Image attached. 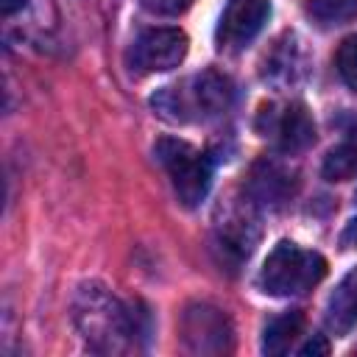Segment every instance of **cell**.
Here are the masks:
<instances>
[{"instance_id": "obj_7", "label": "cell", "mask_w": 357, "mask_h": 357, "mask_svg": "<svg viewBox=\"0 0 357 357\" xmlns=\"http://www.w3.org/2000/svg\"><path fill=\"white\" fill-rule=\"evenodd\" d=\"M262 137H273L282 153H301L315 142V123L304 103H287L282 109L268 106L259 114Z\"/></svg>"}, {"instance_id": "obj_5", "label": "cell", "mask_w": 357, "mask_h": 357, "mask_svg": "<svg viewBox=\"0 0 357 357\" xmlns=\"http://www.w3.org/2000/svg\"><path fill=\"white\" fill-rule=\"evenodd\" d=\"M178 335L184 349L192 354H226L234 346V326L229 315L206 301H192L184 307Z\"/></svg>"}, {"instance_id": "obj_13", "label": "cell", "mask_w": 357, "mask_h": 357, "mask_svg": "<svg viewBox=\"0 0 357 357\" xmlns=\"http://www.w3.org/2000/svg\"><path fill=\"white\" fill-rule=\"evenodd\" d=\"M326 181H349L357 176V137L340 142L337 148H332L324 159L321 167Z\"/></svg>"}, {"instance_id": "obj_2", "label": "cell", "mask_w": 357, "mask_h": 357, "mask_svg": "<svg viewBox=\"0 0 357 357\" xmlns=\"http://www.w3.org/2000/svg\"><path fill=\"white\" fill-rule=\"evenodd\" d=\"M231 100H234L231 81L218 70H204L178 84L162 86L151 98V106L159 117L170 123H206L229 112Z\"/></svg>"}, {"instance_id": "obj_19", "label": "cell", "mask_w": 357, "mask_h": 357, "mask_svg": "<svg viewBox=\"0 0 357 357\" xmlns=\"http://www.w3.org/2000/svg\"><path fill=\"white\" fill-rule=\"evenodd\" d=\"M28 0H0V8H3V17H11V14H17L22 6H25Z\"/></svg>"}, {"instance_id": "obj_1", "label": "cell", "mask_w": 357, "mask_h": 357, "mask_svg": "<svg viewBox=\"0 0 357 357\" xmlns=\"http://www.w3.org/2000/svg\"><path fill=\"white\" fill-rule=\"evenodd\" d=\"M73 318L86 346L100 354L137 351L151 335V315L139 301H120L109 287L81 284L73 301Z\"/></svg>"}, {"instance_id": "obj_9", "label": "cell", "mask_w": 357, "mask_h": 357, "mask_svg": "<svg viewBox=\"0 0 357 357\" xmlns=\"http://www.w3.org/2000/svg\"><path fill=\"white\" fill-rule=\"evenodd\" d=\"M254 240H257V220L248 212V206L223 215V220L218 223V248L234 265L240 259H248V254L254 248Z\"/></svg>"}, {"instance_id": "obj_15", "label": "cell", "mask_w": 357, "mask_h": 357, "mask_svg": "<svg viewBox=\"0 0 357 357\" xmlns=\"http://www.w3.org/2000/svg\"><path fill=\"white\" fill-rule=\"evenodd\" d=\"M335 64H337V73L343 78V84L357 92V33L346 36L337 47V56H335Z\"/></svg>"}, {"instance_id": "obj_8", "label": "cell", "mask_w": 357, "mask_h": 357, "mask_svg": "<svg viewBox=\"0 0 357 357\" xmlns=\"http://www.w3.org/2000/svg\"><path fill=\"white\" fill-rule=\"evenodd\" d=\"M268 17H271V0H229L215 28L218 47L229 53L243 50L265 28Z\"/></svg>"}, {"instance_id": "obj_16", "label": "cell", "mask_w": 357, "mask_h": 357, "mask_svg": "<svg viewBox=\"0 0 357 357\" xmlns=\"http://www.w3.org/2000/svg\"><path fill=\"white\" fill-rule=\"evenodd\" d=\"M192 6V0H142V8L156 17H178Z\"/></svg>"}, {"instance_id": "obj_6", "label": "cell", "mask_w": 357, "mask_h": 357, "mask_svg": "<svg viewBox=\"0 0 357 357\" xmlns=\"http://www.w3.org/2000/svg\"><path fill=\"white\" fill-rule=\"evenodd\" d=\"M187 33L178 28H148L142 31L131 50H128V67L137 75L148 73H167L178 67L187 56Z\"/></svg>"}, {"instance_id": "obj_11", "label": "cell", "mask_w": 357, "mask_h": 357, "mask_svg": "<svg viewBox=\"0 0 357 357\" xmlns=\"http://www.w3.org/2000/svg\"><path fill=\"white\" fill-rule=\"evenodd\" d=\"M304 329V312L290 310L276 318H271L262 329V351L265 354H284L296 343V337Z\"/></svg>"}, {"instance_id": "obj_4", "label": "cell", "mask_w": 357, "mask_h": 357, "mask_svg": "<svg viewBox=\"0 0 357 357\" xmlns=\"http://www.w3.org/2000/svg\"><path fill=\"white\" fill-rule=\"evenodd\" d=\"M153 156L165 167L170 184L176 190V198L187 209H195L212 187V162H209V156L201 153L198 148H192L190 142L176 139V137L156 139Z\"/></svg>"}, {"instance_id": "obj_10", "label": "cell", "mask_w": 357, "mask_h": 357, "mask_svg": "<svg viewBox=\"0 0 357 357\" xmlns=\"http://www.w3.org/2000/svg\"><path fill=\"white\" fill-rule=\"evenodd\" d=\"M357 324V265L340 279L326 304V326L335 335H346Z\"/></svg>"}, {"instance_id": "obj_3", "label": "cell", "mask_w": 357, "mask_h": 357, "mask_svg": "<svg viewBox=\"0 0 357 357\" xmlns=\"http://www.w3.org/2000/svg\"><path fill=\"white\" fill-rule=\"evenodd\" d=\"M326 276V259L318 251H307L290 240H282L268 254L259 271V287L268 296H304Z\"/></svg>"}, {"instance_id": "obj_18", "label": "cell", "mask_w": 357, "mask_h": 357, "mask_svg": "<svg viewBox=\"0 0 357 357\" xmlns=\"http://www.w3.org/2000/svg\"><path fill=\"white\" fill-rule=\"evenodd\" d=\"M340 245H343V248H357V218L343 229V234H340Z\"/></svg>"}, {"instance_id": "obj_17", "label": "cell", "mask_w": 357, "mask_h": 357, "mask_svg": "<svg viewBox=\"0 0 357 357\" xmlns=\"http://www.w3.org/2000/svg\"><path fill=\"white\" fill-rule=\"evenodd\" d=\"M301 357H315V354H329V343H326V337L324 335H312L304 346H301V351H298Z\"/></svg>"}, {"instance_id": "obj_12", "label": "cell", "mask_w": 357, "mask_h": 357, "mask_svg": "<svg viewBox=\"0 0 357 357\" xmlns=\"http://www.w3.org/2000/svg\"><path fill=\"white\" fill-rule=\"evenodd\" d=\"M307 17L318 28H337L357 17V0H307Z\"/></svg>"}, {"instance_id": "obj_14", "label": "cell", "mask_w": 357, "mask_h": 357, "mask_svg": "<svg viewBox=\"0 0 357 357\" xmlns=\"http://www.w3.org/2000/svg\"><path fill=\"white\" fill-rule=\"evenodd\" d=\"M254 190L262 201H282L290 192V176L276 165H259L254 170Z\"/></svg>"}]
</instances>
